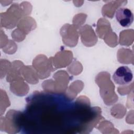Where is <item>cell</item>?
Masks as SVG:
<instances>
[{
	"instance_id": "obj_1",
	"label": "cell",
	"mask_w": 134,
	"mask_h": 134,
	"mask_svg": "<svg viewBox=\"0 0 134 134\" xmlns=\"http://www.w3.org/2000/svg\"><path fill=\"white\" fill-rule=\"evenodd\" d=\"M95 82L99 87L100 95L106 105H111L117 101L118 97L115 92V85L110 80L109 73H99L96 76Z\"/></svg>"
},
{
	"instance_id": "obj_2",
	"label": "cell",
	"mask_w": 134,
	"mask_h": 134,
	"mask_svg": "<svg viewBox=\"0 0 134 134\" xmlns=\"http://www.w3.org/2000/svg\"><path fill=\"white\" fill-rule=\"evenodd\" d=\"M32 66L35 69L40 79L49 76L51 73L55 69L52 65L50 59H48L43 54H39L33 60Z\"/></svg>"
},
{
	"instance_id": "obj_3",
	"label": "cell",
	"mask_w": 134,
	"mask_h": 134,
	"mask_svg": "<svg viewBox=\"0 0 134 134\" xmlns=\"http://www.w3.org/2000/svg\"><path fill=\"white\" fill-rule=\"evenodd\" d=\"M53 78L55 80L53 81L54 84H51L50 80H47L50 84V87L47 88L46 91L55 93H63L68 88V85L70 80V76L64 70H61L56 72L53 75Z\"/></svg>"
},
{
	"instance_id": "obj_4",
	"label": "cell",
	"mask_w": 134,
	"mask_h": 134,
	"mask_svg": "<svg viewBox=\"0 0 134 134\" xmlns=\"http://www.w3.org/2000/svg\"><path fill=\"white\" fill-rule=\"evenodd\" d=\"M60 33L64 44L70 47H74L77 44L79 34L77 29L73 25H64L60 29Z\"/></svg>"
},
{
	"instance_id": "obj_5",
	"label": "cell",
	"mask_w": 134,
	"mask_h": 134,
	"mask_svg": "<svg viewBox=\"0 0 134 134\" xmlns=\"http://www.w3.org/2000/svg\"><path fill=\"white\" fill-rule=\"evenodd\" d=\"M50 59L55 69L65 68L72 62L73 53L70 51L63 50L58 52L54 57H50Z\"/></svg>"
},
{
	"instance_id": "obj_6",
	"label": "cell",
	"mask_w": 134,
	"mask_h": 134,
	"mask_svg": "<svg viewBox=\"0 0 134 134\" xmlns=\"http://www.w3.org/2000/svg\"><path fill=\"white\" fill-rule=\"evenodd\" d=\"M78 32L82 42L86 47H93L97 43V37L90 25L82 26L78 30Z\"/></svg>"
},
{
	"instance_id": "obj_7",
	"label": "cell",
	"mask_w": 134,
	"mask_h": 134,
	"mask_svg": "<svg viewBox=\"0 0 134 134\" xmlns=\"http://www.w3.org/2000/svg\"><path fill=\"white\" fill-rule=\"evenodd\" d=\"M113 78L114 82L117 84L127 85L132 81L133 74L131 70L128 66H121L115 71Z\"/></svg>"
},
{
	"instance_id": "obj_8",
	"label": "cell",
	"mask_w": 134,
	"mask_h": 134,
	"mask_svg": "<svg viewBox=\"0 0 134 134\" xmlns=\"http://www.w3.org/2000/svg\"><path fill=\"white\" fill-rule=\"evenodd\" d=\"M116 18L123 27H128L133 23V15L128 8L120 7L116 11Z\"/></svg>"
},
{
	"instance_id": "obj_9",
	"label": "cell",
	"mask_w": 134,
	"mask_h": 134,
	"mask_svg": "<svg viewBox=\"0 0 134 134\" xmlns=\"http://www.w3.org/2000/svg\"><path fill=\"white\" fill-rule=\"evenodd\" d=\"M24 66L23 62L14 61L10 65L6 77L8 82H13L20 80H24L22 76V69Z\"/></svg>"
},
{
	"instance_id": "obj_10",
	"label": "cell",
	"mask_w": 134,
	"mask_h": 134,
	"mask_svg": "<svg viewBox=\"0 0 134 134\" xmlns=\"http://www.w3.org/2000/svg\"><path fill=\"white\" fill-rule=\"evenodd\" d=\"M127 3V1H114L108 2V3L104 5L102 8L103 16L104 17L112 18L117 8L125 5Z\"/></svg>"
},
{
	"instance_id": "obj_11",
	"label": "cell",
	"mask_w": 134,
	"mask_h": 134,
	"mask_svg": "<svg viewBox=\"0 0 134 134\" xmlns=\"http://www.w3.org/2000/svg\"><path fill=\"white\" fill-rule=\"evenodd\" d=\"M20 20L12 13L7 10L6 12L1 14V27L8 29H12L17 26Z\"/></svg>"
},
{
	"instance_id": "obj_12",
	"label": "cell",
	"mask_w": 134,
	"mask_h": 134,
	"mask_svg": "<svg viewBox=\"0 0 134 134\" xmlns=\"http://www.w3.org/2000/svg\"><path fill=\"white\" fill-rule=\"evenodd\" d=\"M21 73L24 79L27 82L31 84H36L39 82V77L33 66L24 65L22 69Z\"/></svg>"
},
{
	"instance_id": "obj_13",
	"label": "cell",
	"mask_w": 134,
	"mask_h": 134,
	"mask_svg": "<svg viewBox=\"0 0 134 134\" xmlns=\"http://www.w3.org/2000/svg\"><path fill=\"white\" fill-rule=\"evenodd\" d=\"M24 80H20L13 82L10 84V91L16 95L23 96L26 95L29 88L28 85L24 82Z\"/></svg>"
},
{
	"instance_id": "obj_14",
	"label": "cell",
	"mask_w": 134,
	"mask_h": 134,
	"mask_svg": "<svg viewBox=\"0 0 134 134\" xmlns=\"http://www.w3.org/2000/svg\"><path fill=\"white\" fill-rule=\"evenodd\" d=\"M17 26V28L27 35L36 28V23L31 17L26 16L19 21Z\"/></svg>"
},
{
	"instance_id": "obj_15",
	"label": "cell",
	"mask_w": 134,
	"mask_h": 134,
	"mask_svg": "<svg viewBox=\"0 0 134 134\" xmlns=\"http://www.w3.org/2000/svg\"><path fill=\"white\" fill-rule=\"evenodd\" d=\"M96 31L98 37L104 39L107 34L112 31L110 23L105 18L99 19L97 21Z\"/></svg>"
},
{
	"instance_id": "obj_16",
	"label": "cell",
	"mask_w": 134,
	"mask_h": 134,
	"mask_svg": "<svg viewBox=\"0 0 134 134\" xmlns=\"http://www.w3.org/2000/svg\"><path fill=\"white\" fill-rule=\"evenodd\" d=\"M133 52L129 49L120 48L117 52L118 61L122 64H133Z\"/></svg>"
},
{
	"instance_id": "obj_17",
	"label": "cell",
	"mask_w": 134,
	"mask_h": 134,
	"mask_svg": "<svg viewBox=\"0 0 134 134\" xmlns=\"http://www.w3.org/2000/svg\"><path fill=\"white\" fill-rule=\"evenodd\" d=\"M134 38V31L132 29L123 30L120 32L119 43L121 46H129L132 44Z\"/></svg>"
},
{
	"instance_id": "obj_18",
	"label": "cell",
	"mask_w": 134,
	"mask_h": 134,
	"mask_svg": "<svg viewBox=\"0 0 134 134\" xmlns=\"http://www.w3.org/2000/svg\"><path fill=\"white\" fill-rule=\"evenodd\" d=\"M104 40L105 43L111 47H115L118 44V37L115 32L113 31L107 34Z\"/></svg>"
},
{
	"instance_id": "obj_19",
	"label": "cell",
	"mask_w": 134,
	"mask_h": 134,
	"mask_svg": "<svg viewBox=\"0 0 134 134\" xmlns=\"http://www.w3.org/2000/svg\"><path fill=\"white\" fill-rule=\"evenodd\" d=\"M83 87V83L82 81H76L72 83L70 86L69 87V92H72V95H73V99L76 97L77 93H80Z\"/></svg>"
},
{
	"instance_id": "obj_20",
	"label": "cell",
	"mask_w": 134,
	"mask_h": 134,
	"mask_svg": "<svg viewBox=\"0 0 134 134\" xmlns=\"http://www.w3.org/2000/svg\"><path fill=\"white\" fill-rule=\"evenodd\" d=\"M87 15L85 14H78L74 16L73 19V25L77 29V30L82 26L85 23Z\"/></svg>"
},
{
	"instance_id": "obj_21",
	"label": "cell",
	"mask_w": 134,
	"mask_h": 134,
	"mask_svg": "<svg viewBox=\"0 0 134 134\" xmlns=\"http://www.w3.org/2000/svg\"><path fill=\"white\" fill-rule=\"evenodd\" d=\"M118 113V118H122L126 113V108L122 104H116L111 109V115L114 116L117 113Z\"/></svg>"
},
{
	"instance_id": "obj_22",
	"label": "cell",
	"mask_w": 134,
	"mask_h": 134,
	"mask_svg": "<svg viewBox=\"0 0 134 134\" xmlns=\"http://www.w3.org/2000/svg\"><path fill=\"white\" fill-rule=\"evenodd\" d=\"M12 37L14 40L17 42H20L25 38L26 34L19 29L17 28L12 32Z\"/></svg>"
},
{
	"instance_id": "obj_23",
	"label": "cell",
	"mask_w": 134,
	"mask_h": 134,
	"mask_svg": "<svg viewBox=\"0 0 134 134\" xmlns=\"http://www.w3.org/2000/svg\"><path fill=\"white\" fill-rule=\"evenodd\" d=\"M7 46H8V47L7 46H5L6 47V48L4 49L3 51L5 52V53H9V54H12L16 52V50L17 49V47L16 46V44H15V43L10 40H8V42H7Z\"/></svg>"
},
{
	"instance_id": "obj_24",
	"label": "cell",
	"mask_w": 134,
	"mask_h": 134,
	"mask_svg": "<svg viewBox=\"0 0 134 134\" xmlns=\"http://www.w3.org/2000/svg\"><path fill=\"white\" fill-rule=\"evenodd\" d=\"M133 83H132L131 84L127 85L128 84H127V86H124L122 85L121 86H119L118 87V93L121 95H126L129 94V93L131 92V91L133 90Z\"/></svg>"
}]
</instances>
